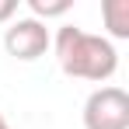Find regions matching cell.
Listing matches in <instances>:
<instances>
[{
  "mask_svg": "<svg viewBox=\"0 0 129 129\" xmlns=\"http://www.w3.org/2000/svg\"><path fill=\"white\" fill-rule=\"evenodd\" d=\"M84 129H129V94L115 84L91 91L84 101Z\"/></svg>",
  "mask_w": 129,
  "mask_h": 129,
  "instance_id": "cell-2",
  "label": "cell"
},
{
  "mask_svg": "<svg viewBox=\"0 0 129 129\" xmlns=\"http://www.w3.org/2000/svg\"><path fill=\"white\" fill-rule=\"evenodd\" d=\"M49 45H52V35H49L45 21H35V18H18V21L7 24V31H4L7 56H14L21 63H31V59L45 56Z\"/></svg>",
  "mask_w": 129,
  "mask_h": 129,
  "instance_id": "cell-3",
  "label": "cell"
},
{
  "mask_svg": "<svg viewBox=\"0 0 129 129\" xmlns=\"http://www.w3.org/2000/svg\"><path fill=\"white\" fill-rule=\"evenodd\" d=\"M0 129H11V122L4 119V112H0Z\"/></svg>",
  "mask_w": 129,
  "mask_h": 129,
  "instance_id": "cell-7",
  "label": "cell"
},
{
  "mask_svg": "<svg viewBox=\"0 0 129 129\" xmlns=\"http://www.w3.org/2000/svg\"><path fill=\"white\" fill-rule=\"evenodd\" d=\"M18 14V0H0V21H11Z\"/></svg>",
  "mask_w": 129,
  "mask_h": 129,
  "instance_id": "cell-6",
  "label": "cell"
},
{
  "mask_svg": "<svg viewBox=\"0 0 129 129\" xmlns=\"http://www.w3.org/2000/svg\"><path fill=\"white\" fill-rule=\"evenodd\" d=\"M59 70L73 80H91V84H105L119 70V52L105 35H91L77 24H63L52 39Z\"/></svg>",
  "mask_w": 129,
  "mask_h": 129,
  "instance_id": "cell-1",
  "label": "cell"
},
{
  "mask_svg": "<svg viewBox=\"0 0 129 129\" xmlns=\"http://www.w3.org/2000/svg\"><path fill=\"white\" fill-rule=\"evenodd\" d=\"M101 18H105L112 39H129V0H108L101 7Z\"/></svg>",
  "mask_w": 129,
  "mask_h": 129,
  "instance_id": "cell-4",
  "label": "cell"
},
{
  "mask_svg": "<svg viewBox=\"0 0 129 129\" xmlns=\"http://www.w3.org/2000/svg\"><path fill=\"white\" fill-rule=\"evenodd\" d=\"M28 7H31V14H35V21H42V18H59L70 11V0H28Z\"/></svg>",
  "mask_w": 129,
  "mask_h": 129,
  "instance_id": "cell-5",
  "label": "cell"
}]
</instances>
